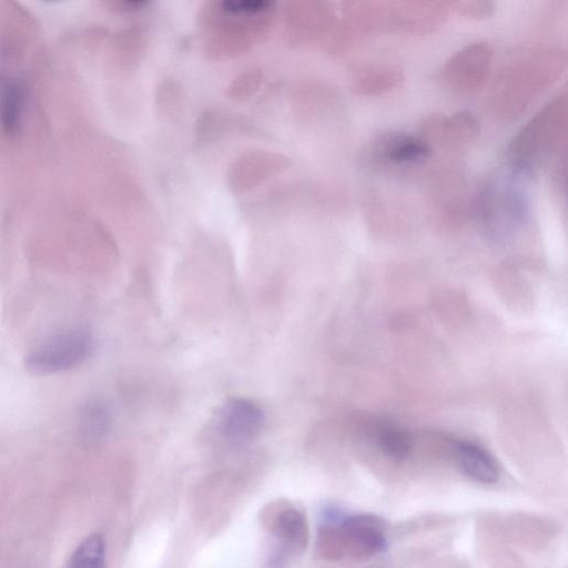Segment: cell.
<instances>
[{"label":"cell","instance_id":"8992f818","mask_svg":"<svg viewBox=\"0 0 568 568\" xmlns=\"http://www.w3.org/2000/svg\"><path fill=\"white\" fill-rule=\"evenodd\" d=\"M376 12V28L394 32L424 33L443 22L450 2H392L381 4Z\"/></svg>","mask_w":568,"mask_h":568},{"label":"cell","instance_id":"5b68a950","mask_svg":"<svg viewBox=\"0 0 568 568\" xmlns=\"http://www.w3.org/2000/svg\"><path fill=\"white\" fill-rule=\"evenodd\" d=\"M432 152L419 134L385 132L366 145L363 160L374 169H406L423 164Z\"/></svg>","mask_w":568,"mask_h":568},{"label":"cell","instance_id":"30bf717a","mask_svg":"<svg viewBox=\"0 0 568 568\" xmlns=\"http://www.w3.org/2000/svg\"><path fill=\"white\" fill-rule=\"evenodd\" d=\"M264 425L262 409L252 400L234 399L224 409L221 428L233 442H246L256 437Z\"/></svg>","mask_w":568,"mask_h":568},{"label":"cell","instance_id":"e0dca14e","mask_svg":"<svg viewBox=\"0 0 568 568\" xmlns=\"http://www.w3.org/2000/svg\"><path fill=\"white\" fill-rule=\"evenodd\" d=\"M84 422L95 438L102 437L110 424L108 409L99 402L90 404L85 410Z\"/></svg>","mask_w":568,"mask_h":568},{"label":"cell","instance_id":"5bb4252c","mask_svg":"<svg viewBox=\"0 0 568 568\" xmlns=\"http://www.w3.org/2000/svg\"><path fill=\"white\" fill-rule=\"evenodd\" d=\"M104 556L103 538L98 534L90 535L73 552L69 568H104Z\"/></svg>","mask_w":568,"mask_h":568},{"label":"cell","instance_id":"4fadbf2b","mask_svg":"<svg viewBox=\"0 0 568 568\" xmlns=\"http://www.w3.org/2000/svg\"><path fill=\"white\" fill-rule=\"evenodd\" d=\"M275 534L286 550L303 549L307 541V524L302 513L288 509L278 516Z\"/></svg>","mask_w":568,"mask_h":568},{"label":"cell","instance_id":"52a82bcc","mask_svg":"<svg viewBox=\"0 0 568 568\" xmlns=\"http://www.w3.org/2000/svg\"><path fill=\"white\" fill-rule=\"evenodd\" d=\"M476 214L491 234H500L520 222L525 214V203L519 193L511 189L486 184L475 202Z\"/></svg>","mask_w":568,"mask_h":568},{"label":"cell","instance_id":"ba28073f","mask_svg":"<svg viewBox=\"0 0 568 568\" xmlns=\"http://www.w3.org/2000/svg\"><path fill=\"white\" fill-rule=\"evenodd\" d=\"M479 126L468 111H459L450 116L434 114L423 122L419 135L429 145L448 151L468 149L477 139Z\"/></svg>","mask_w":568,"mask_h":568},{"label":"cell","instance_id":"277c9868","mask_svg":"<svg viewBox=\"0 0 568 568\" xmlns=\"http://www.w3.org/2000/svg\"><path fill=\"white\" fill-rule=\"evenodd\" d=\"M493 55V49L488 43H469L446 61L440 71V81L455 94H473L485 84Z\"/></svg>","mask_w":568,"mask_h":568},{"label":"cell","instance_id":"ac0fdd59","mask_svg":"<svg viewBox=\"0 0 568 568\" xmlns=\"http://www.w3.org/2000/svg\"><path fill=\"white\" fill-rule=\"evenodd\" d=\"M450 4L459 14L471 19H486L495 10L494 2L484 0L458 1Z\"/></svg>","mask_w":568,"mask_h":568},{"label":"cell","instance_id":"9c48e42d","mask_svg":"<svg viewBox=\"0 0 568 568\" xmlns=\"http://www.w3.org/2000/svg\"><path fill=\"white\" fill-rule=\"evenodd\" d=\"M385 521L368 514H357L338 523L337 539L355 557L366 558L386 548Z\"/></svg>","mask_w":568,"mask_h":568},{"label":"cell","instance_id":"2e32d148","mask_svg":"<svg viewBox=\"0 0 568 568\" xmlns=\"http://www.w3.org/2000/svg\"><path fill=\"white\" fill-rule=\"evenodd\" d=\"M21 103L22 91L19 85L16 83L7 84L1 95L0 115L2 125L9 132L17 128Z\"/></svg>","mask_w":568,"mask_h":568},{"label":"cell","instance_id":"9a60e30c","mask_svg":"<svg viewBox=\"0 0 568 568\" xmlns=\"http://www.w3.org/2000/svg\"><path fill=\"white\" fill-rule=\"evenodd\" d=\"M377 446L384 455L394 459H405L412 449V439L409 435L397 427H383L377 434Z\"/></svg>","mask_w":568,"mask_h":568},{"label":"cell","instance_id":"6da1fadb","mask_svg":"<svg viewBox=\"0 0 568 568\" xmlns=\"http://www.w3.org/2000/svg\"><path fill=\"white\" fill-rule=\"evenodd\" d=\"M565 67V53L548 47L535 48L513 60L491 88L489 104L494 114L504 121L518 118L557 80Z\"/></svg>","mask_w":568,"mask_h":568},{"label":"cell","instance_id":"8fae6325","mask_svg":"<svg viewBox=\"0 0 568 568\" xmlns=\"http://www.w3.org/2000/svg\"><path fill=\"white\" fill-rule=\"evenodd\" d=\"M455 456L464 473L475 480L493 484L499 479L500 469L496 459L477 444L458 443L455 447Z\"/></svg>","mask_w":568,"mask_h":568},{"label":"cell","instance_id":"3957f363","mask_svg":"<svg viewBox=\"0 0 568 568\" xmlns=\"http://www.w3.org/2000/svg\"><path fill=\"white\" fill-rule=\"evenodd\" d=\"M91 334L82 328H71L47 337L24 357V367L38 376L57 374L77 367L93 352Z\"/></svg>","mask_w":568,"mask_h":568},{"label":"cell","instance_id":"7a4b0ae2","mask_svg":"<svg viewBox=\"0 0 568 568\" xmlns=\"http://www.w3.org/2000/svg\"><path fill=\"white\" fill-rule=\"evenodd\" d=\"M567 125L566 91L546 103L513 138L507 158L519 174L534 175L560 149Z\"/></svg>","mask_w":568,"mask_h":568},{"label":"cell","instance_id":"7c38bea8","mask_svg":"<svg viewBox=\"0 0 568 568\" xmlns=\"http://www.w3.org/2000/svg\"><path fill=\"white\" fill-rule=\"evenodd\" d=\"M402 77V71L394 65L366 67L356 73L353 89L359 95L378 94L395 88Z\"/></svg>","mask_w":568,"mask_h":568}]
</instances>
